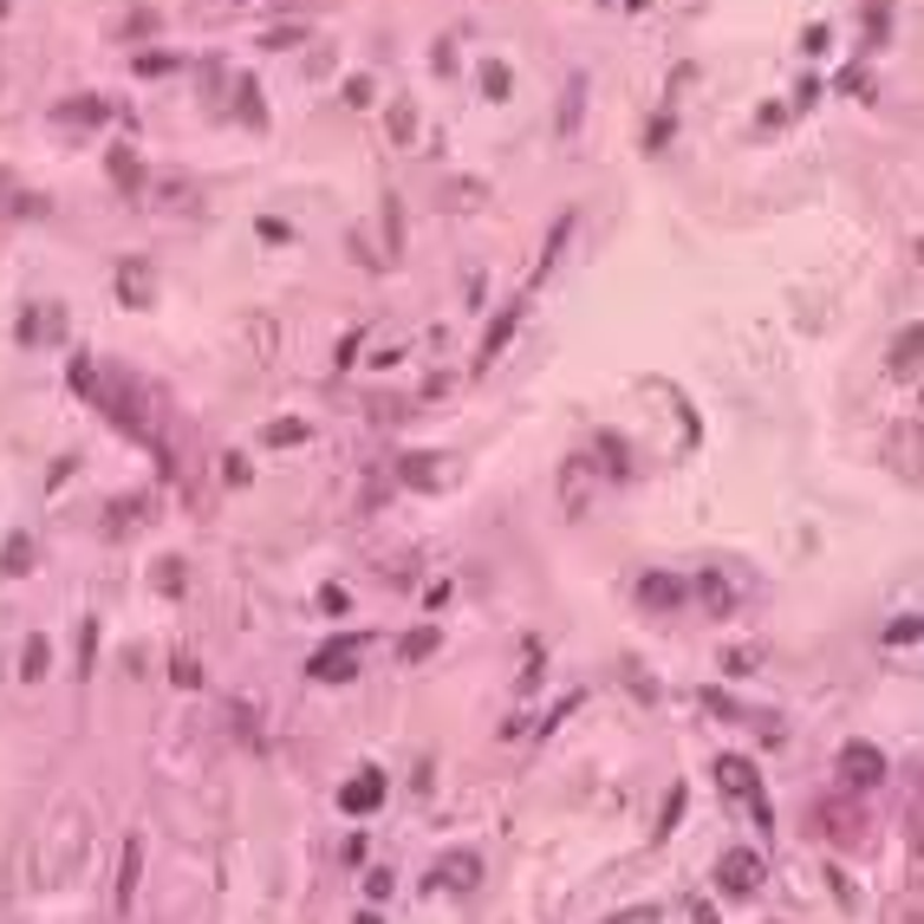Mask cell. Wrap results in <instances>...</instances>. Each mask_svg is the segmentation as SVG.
I'll list each match as a JSON object with an SVG mask.
<instances>
[{
  "label": "cell",
  "instance_id": "cell-16",
  "mask_svg": "<svg viewBox=\"0 0 924 924\" xmlns=\"http://www.w3.org/2000/svg\"><path fill=\"white\" fill-rule=\"evenodd\" d=\"M397 482H404V489H436V482H443V456H430V450H410V456L397 463Z\"/></svg>",
  "mask_w": 924,
  "mask_h": 924
},
{
  "label": "cell",
  "instance_id": "cell-34",
  "mask_svg": "<svg viewBox=\"0 0 924 924\" xmlns=\"http://www.w3.org/2000/svg\"><path fill=\"white\" fill-rule=\"evenodd\" d=\"M371 98H378V85H371L365 72H352V78H345V104H352V111H365Z\"/></svg>",
  "mask_w": 924,
  "mask_h": 924
},
{
  "label": "cell",
  "instance_id": "cell-24",
  "mask_svg": "<svg viewBox=\"0 0 924 924\" xmlns=\"http://www.w3.org/2000/svg\"><path fill=\"white\" fill-rule=\"evenodd\" d=\"M580 104H586V72H573L567 91H560V130H567V137L580 130Z\"/></svg>",
  "mask_w": 924,
  "mask_h": 924
},
{
  "label": "cell",
  "instance_id": "cell-2",
  "mask_svg": "<svg viewBox=\"0 0 924 924\" xmlns=\"http://www.w3.org/2000/svg\"><path fill=\"white\" fill-rule=\"evenodd\" d=\"M762 886H769V860H762V853L730 847V853L717 860V893H723V899H756Z\"/></svg>",
  "mask_w": 924,
  "mask_h": 924
},
{
  "label": "cell",
  "instance_id": "cell-3",
  "mask_svg": "<svg viewBox=\"0 0 924 924\" xmlns=\"http://www.w3.org/2000/svg\"><path fill=\"white\" fill-rule=\"evenodd\" d=\"M593 489H599V463L580 450V456H567L560 463V515L567 521H586L593 515Z\"/></svg>",
  "mask_w": 924,
  "mask_h": 924
},
{
  "label": "cell",
  "instance_id": "cell-30",
  "mask_svg": "<svg viewBox=\"0 0 924 924\" xmlns=\"http://www.w3.org/2000/svg\"><path fill=\"white\" fill-rule=\"evenodd\" d=\"M684 801H691V788H671V795H664V814H658L651 840H671V834H678V821H684Z\"/></svg>",
  "mask_w": 924,
  "mask_h": 924
},
{
  "label": "cell",
  "instance_id": "cell-11",
  "mask_svg": "<svg viewBox=\"0 0 924 924\" xmlns=\"http://www.w3.org/2000/svg\"><path fill=\"white\" fill-rule=\"evenodd\" d=\"M104 117H111V104H104L98 91H78V98L52 104V124H59V130H91V124H104Z\"/></svg>",
  "mask_w": 924,
  "mask_h": 924
},
{
  "label": "cell",
  "instance_id": "cell-5",
  "mask_svg": "<svg viewBox=\"0 0 924 924\" xmlns=\"http://www.w3.org/2000/svg\"><path fill=\"white\" fill-rule=\"evenodd\" d=\"M430 886H443V893H476V886H482V853H469V847H450V853H436V866H430Z\"/></svg>",
  "mask_w": 924,
  "mask_h": 924
},
{
  "label": "cell",
  "instance_id": "cell-47",
  "mask_svg": "<svg viewBox=\"0 0 924 924\" xmlns=\"http://www.w3.org/2000/svg\"><path fill=\"white\" fill-rule=\"evenodd\" d=\"M886 638H893V645H912V638H919V619H912V612H906V619H899V625H893V632H886Z\"/></svg>",
  "mask_w": 924,
  "mask_h": 924
},
{
  "label": "cell",
  "instance_id": "cell-10",
  "mask_svg": "<svg viewBox=\"0 0 924 924\" xmlns=\"http://www.w3.org/2000/svg\"><path fill=\"white\" fill-rule=\"evenodd\" d=\"M137 879H143V834H130L124 853H117V886H111V906H117V912L137 906Z\"/></svg>",
  "mask_w": 924,
  "mask_h": 924
},
{
  "label": "cell",
  "instance_id": "cell-49",
  "mask_svg": "<svg viewBox=\"0 0 924 924\" xmlns=\"http://www.w3.org/2000/svg\"><path fill=\"white\" fill-rule=\"evenodd\" d=\"M352 924H384V919H378V912H358V919H352Z\"/></svg>",
  "mask_w": 924,
  "mask_h": 924
},
{
  "label": "cell",
  "instance_id": "cell-18",
  "mask_svg": "<svg viewBox=\"0 0 924 924\" xmlns=\"http://www.w3.org/2000/svg\"><path fill=\"white\" fill-rule=\"evenodd\" d=\"M821 821H827V840L834 847H860L866 840V814L860 808H821Z\"/></svg>",
  "mask_w": 924,
  "mask_h": 924
},
{
  "label": "cell",
  "instance_id": "cell-19",
  "mask_svg": "<svg viewBox=\"0 0 924 924\" xmlns=\"http://www.w3.org/2000/svg\"><path fill=\"white\" fill-rule=\"evenodd\" d=\"M235 111H241V124L267 130V104H261V78H254V72H241V78H235Z\"/></svg>",
  "mask_w": 924,
  "mask_h": 924
},
{
  "label": "cell",
  "instance_id": "cell-44",
  "mask_svg": "<svg viewBox=\"0 0 924 924\" xmlns=\"http://www.w3.org/2000/svg\"><path fill=\"white\" fill-rule=\"evenodd\" d=\"M893 924H919V893H906V899L893 906Z\"/></svg>",
  "mask_w": 924,
  "mask_h": 924
},
{
  "label": "cell",
  "instance_id": "cell-33",
  "mask_svg": "<svg viewBox=\"0 0 924 924\" xmlns=\"http://www.w3.org/2000/svg\"><path fill=\"white\" fill-rule=\"evenodd\" d=\"M130 65H137V72H143V78H163V72H176V65H182V59H176V52H137V59H130Z\"/></svg>",
  "mask_w": 924,
  "mask_h": 924
},
{
  "label": "cell",
  "instance_id": "cell-21",
  "mask_svg": "<svg viewBox=\"0 0 924 924\" xmlns=\"http://www.w3.org/2000/svg\"><path fill=\"white\" fill-rule=\"evenodd\" d=\"M482 202H489V182H476V176H450V182H443V208L469 215V208H482Z\"/></svg>",
  "mask_w": 924,
  "mask_h": 924
},
{
  "label": "cell",
  "instance_id": "cell-17",
  "mask_svg": "<svg viewBox=\"0 0 924 924\" xmlns=\"http://www.w3.org/2000/svg\"><path fill=\"white\" fill-rule=\"evenodd\" d=\"M717 788H723V795H749V801L762 795V782H756V769H749L743 756H717Z\"/></svg>",
  "mask_w": 924,
  "mask_h": 924
},
{
  "label": "cell",
  "instance_id": "cell-40",
  "mask_svg": "<svg viewBox=\"0 0 924 924\" xmlns=\"http://www.w3.org/2000/svg\"><path fill=\"white\" fill-rule=\"evenodd\" d=\"M664 912L658 906H625V912H612V919H599V924H658Z\"/></svg>",
  "mask_w": 924,
  "mask_h": 924
},
{
  "label": "cell",
  "instance_id": "cell-39",
  "mask_svg": "<svg viewBox=\"0 0 924 924\" xmlns=\"http://www.w3.org/2000/svg\"><path fill=\"white\" fill-rule=\"evenodd\" d=\"M182 560H156V593H182Z\"/></svg>",
  "mask_w": 924,
  "mask_h": 924
},
{
  "label": "cell",
  "instance_id": "cell-1",
  "mask_svg": "<svg viewBox=\"0 0 924 924\" xmlns=\"http://www.w3.org/2000/svg\"><path fill=\"white\" fill-rule=\"evenodd\" d=\"M85 853H91V808H85L78 795H65V801H52V814L39 821V847H33L39 886H65V879L85 866Z\"/></svg>",
  "mask_w": 924,
  "mask_h": 924
},
{
  "label": "cell",
  "instance_id": "cell-6",
  "mask_svg": "<svg viewBox=\"0 0 924 924\" xmlns=\"http://www.w3.org/2000/svg\"><path fill=\"white\" fill-rule=\"evenodd\" d=\"M358 651H365V638H339V645H326V651H313V678L319 684H352L358 678Z\"/></svg>",
  "mask_w": 924,
  "mask_h": 924
},
{
  "label": "cell",
  "instance_id": "cell-50",
  "mask_svg": "<svg viewBox=\"0 0 924 924\" xmlns=\"http://www.w3.org/2000/svg\"><path fill=\"white\" fill-rule=\"evenodd\" d=\"M235 7H241V0H235Z\"/></svg>",
  "mask_w": 924,
  "mask_h": 924
},
{
  "label": "cell",
  "instance_id": "cell-48",
  "mask_svg": "<svg viewBox=\"0 0 924 924\" xmlns=\"http://www.w3.org/2000/svg\"><path fill=\"white\" fill-rule=\"evenodd\" d=\"M319 606H326V612H345L352 599H345V586H326V593H319Z\"/></svg>",
  "mask_w": 924,
  "mask_h": 924
},
{
  "label": "cell",
  "instance_id": "cell-38",
  "mask_svg": "<svg viewBox=\"0 0 924 924\" xmlns=\"http://www.w3.org/2000/svg\"><path fill=\"white\" fill-rule=\"evenodd\" d=\"M130 521H143V495H130V502H111V534H117V528H130Z\"/></svg>",
  "mask_w": 924,
  "mask_h": 924
},
{
  "label": "cell",
  "instance_id": "cell-43",
  "mask_svg": "<svg viewBox=\"0 0 924 924\" xmlns=\"http://www.w3.org/2000/svg\"><path fill=\"white\" fill-rule=\"evenodd\" d=\"M840 91H847V98H853V91H860V98H866V91H873V78H866V72H853V65H847V72H840Z\"/></svg>",
  "mask_w": 924,
  "mask_h": 924
},
{
  "label": "cell",
  "instance_id": "cell-45",
  "mask_svg": "<svg viewBox=\"0 0 924 924\" xmlns=\"http://www.w3.org/2000/svg\"><path fill=\"white\" fill-rule=\"evenodd\" d=\"M664 143H671V117H658V124L645 130V150H664Z\"/></svg>",
  "mask_w": 924,
  "mask_h": 924
},
{
  "label": "cell",
  "instance_id": "cell-7",
  "mask_svg": "<svg viewBox=\"0 0 924 924\" xmlns=\"http://www.w3.org/2000/svg\"><path fill=\"white\" fill-rule=\"evenodd\" d=\"M840 782H847V788H879V782H886V756H879L873 743H847V749H840Z\"/></svg>",
  "mask_w": 924,
  "mask_h": 924
},
{
  "label": "cell",
  "instance_id": "cell-35",
  "mask_svg": "<svg viewBox=\"0 0 924 924\" xmlns=\"http://www.w3.org/2000/svg\"><path fill=\"white\" fill-rule=\"evenodd\" d=\"M599 456H606V469H612V476H632V463H625V443H619L612 430L599 436Z\"/></svg>",
  "mask_w": 924,
  "mask_h": 924
},
{
  "label": "cell",
  "instance_id": "cell-12",
  "mask_svg": "<svg viewBox=\"0 0 924 924\" xmlns=\"http://www.w3.org/2000/svg\"><path fill=\"white\" fill-rule=\"evenodd\" d=\"M339 808H345L352 821H365L371 808H384V775H378V769H365V775H352V782L339 788Z\"/></svg>",
  "mask_w": 924,
  "mask_h": 924
},
{
  "label": "cell",
  "instance_id": "cell-46",
  "mask_svg": "<svg viewBox=\"0 0 924 924\" xmlns=\"http://www.w3.org/2000/svg\"><path fill=\"white\" fill-rule=\"evenodd\" d=\"M287 235H293V228H287L280 215H261V241H287Z\"/></svg>",
  "mask_w": 924,
  "mask_h": 924
},
{
  "label": "cell",
  "instance_id": "cell-26",
  "mask_svg": "<svg viewBox=\"0 0 924 924\" xmlns=\"http://www.w3.org/2000/svg\"><path fill=\"white\" fill-rule=\"evenodd\" d=\"M508 91H515V72H508L502 59H482V98H489V104H502Z\"/></svg>",
  "mask_w": 924,
  "mask_h": 924
},
{
  "label": "cell",
  "instance_id": "cell-23",
  "mask_svg": "<svg viewBox=\"0 0 924 924\" xmlns=\"http://www.w3.org/2000/svg\"><path fill=\"white\" fill-rule=\"evenodd\" d=\"M306 436H313V430H306L300 417H274V423L261 430V443H267V450H300Z\"/></svg>",
  "mask_w": 924,
  "mask_h": 924
},
{
  "label": "cell",
  "instance_id": "cell-37",
  "mask_svg": "<svg viewBox=\"0 0 924 924\" xmlns=\"http://www.w3.org/2000/svg\"><path fill=\"white\" fill-rule=\"evenodd\" d=\"M899 469H906V482H919V423H912L906 443H899Z\"/></svg>",
  "mask_w": 924,
  "mask_h": 924
},
{
  "label": "cell",
  "instance_id": "cell-25",
  "mask_svg": "<svg viewBox=\"0 0 924 924\" xmlns=\"http://www.w3.org/2000/svg\"><path fill=\"white\" fill-rule=\"evenodd\" d=\"M391 143H397V150L417 143V104H410V98H391Z\"/></svg>",
  "mask_w": 924,
  "mask_h": 924
},
{
  "label": "cell",
  "instance_id": "cell-13",
  "mask_svg": "<svg viewBox=\"0 0 924 924\" xmlns=\"http://www.w3.org/2000/svg\"><path fill=\"white\" fill-rule=\"evenodd\" d=\"M117 300H124V306H137V313L156 300V274H150V261H124V267H117Z\"/></svg>",
  "mask_w": 924,
  "mask_h": 924
},
{
  "label": "cell",
  "instance_id": "cell-41",
  "mask_svg": "<svg viewBox=\"0 0 924 924\" xmlns=\"http://www.w3.org/2000/svg\"><path fill=\"white\" fill-rule=\"evenodd\" d=\"M430 65L450 78V72H456V39H436V46H430Z\"/></svg>",
  "mask_w": 924,
  "mask_h": 924
},
{
  "label": "cell",
  "instance_id": "cell-31",
  "mask_svg": "<svg viewBox=\"0 0 924 924\" xmlns=\"http://www.w3.org/2000/svg\"><path fill=\"white\" fill-rule=\"evenodd\" d=\"M567 235H573V215H560V221H554V235H547V248H541V267H534V280H547V274H554V254L567 248Z\"/></svg>",
  "mask_w": 924,
  "mask_h": 924
},
{
  "label": "cell",
  "instance_id": "cell-14",
  "mask_svg": "<svg viewBox=\"0 0 924 924\" xmlns=\"http://www.w3.org/2000/svg\"><path fill=\"white\" fill-rule=\"evenodd\" d=\"M59 326H65V313H59L52 300H39V306H26V313H20V345H52V339H59Z\"/></svg>",
  "mask_w": 924,
  "mask_h": 924
},
{
  "label": "cell",
  "instance_id": "cell-32",
  "mask_svg": "<svg viewBox=\"0 0 924 924\" xmlns=\"http://www.w3.org/2000/svg\"><path fill=\"white\" fill-rule=\"evenodd\" d=\"M397 651H404V664H417V658H430V651H436V625H417V632H410V638H404Z\"/></svg>",
  "mask_w": 924,
  "mask_h": 924
},
{
  "label": "cell",
  "instance_id": "cell-20",
  "mask_svg": "<svg viewBox=\"0 0 924 924\" xmlns=\"http://www.w3.org/2000/svg\"><path fill=\"white\" fill-rule=\"evenodd\" d=\"M104 169H111V182H117L124 195H137V189L150 182V176H143V156H137V150H111V156H104Z\"/></svg>",
  "mask_w": 924,
  "mask_h": 924
},
{
  "label": "cell",
  "instance_id": "cell-4",
  "mask_svg": "<svg viewBox=\"0 0 924 924\" xmlns=\"http://www.w3.org/2000/svg\"><path fill=\"white\" fill-rule=\"evenodd\" d=\"M691 599L704 606V619H736V606H743V586H736V573H723V567H697V580H691Z\"/></svg>",
  "mask_w": 924,
  "mask_h": 924
},
{
  "label": "cell",
  "instance_id": "cell-42",
  "mask_svg": "<svg viewBox=\"0 0 924 924\" xmlns=\"http://www.w3.org/2000/svg\"><path fill=\"white\" fill-rule=\"evenodd\" d=\"M169 678H176L182 691H195V684H202V671H195V658H176V664H169Z\"/></svg>",
  "mask_w": 924,
  "mask_h": 924
},
{
  "label": "cell",
  "instance_id": "cell-15",
  "mask_svg": "<svg viewBox=\"0 0 924 924\" xmlns=\"http://www.w3.org/2000/svg\"><path fill=\"white\" fill-rule=\"evenodd\" d=\"M521 306H528V300H508V306H502V319H495V326L482 332V352H476V365H482V371H489V365L502 358V345L515 339V326H521Z\"/></svg>",
  "mask_w": 924,
  "mask_h": 924
},
{
  "label": "cell",
  "instance_id": "cell-36",
  "mask_svg": "<svg viewBox=\"0 0 924 924\" xmlns=\"http://www.w3.org/2000/svg\"><path fill=\"white\" fill-rule=\"evenodd\" d=\"M300 39H306V26H293V20H287V26H267V33H261V46H274V52H280V46H300Z\"/></svg>",
  "mask_w": 924,
  "mask_h": 924
},
{
  "label": "cell",
  "instance_id": "cell-8",
  "mask_svg": "<svg viewBox=\"0 0 924 924\" xmlns=\"http://www.w3.org/2000/svg\"><path fill=\"white\" fill-rule=\"evenodd\" d=\"M886 371H893L899 384H919V371H924V326H919V319H906V332L893 339V352H886Z\"/></svg>",
  "mask_w": 924,
  "mask_h": 924
},
{
  "label": "cell",
  "instance_id": "cell-27",
  "mask_svg": "<svg viewBox=\"0 0 924 924\" xmlns=\"http://www.w3.org/2000/svg\"><path fill=\"white\" fill-rule=\"evenodd\" d=\"M404 254V208H397V195H384V267Z\"/></svg>",
  "mask_w": 924,
  "mask_h": 924
},
{
  "label": "cell",
  "instance_id": "cell-28",
  "mask_svg": "<svg viewBox=\"0 0 924 924\" xmlns=\"http://www.w3.org/2000/svg\"><path fill=\"white\" fill-rule=\"evenodd\" d=\"M65 378H72V391H78L85 404H98V371H91V358H85V352H72V365H65Z\"/></svg>",
  "mask_w": 924,
  "mask_h": 924
},
{
  "label": "cell",
  "instance_id": "cell-29",
  "mask_svg": "<svg viewBox=\"0 0 924 924\" xmlns=\"http://www.w3.org/2000/svg\"><path fill=\"white\" fill-rule=\"evenodd\" d=\"M0 573H13V580L33 573V541H26V534H13V541L0 547Z\"/></svg>",
  "mask_w": 924,
  "mask_h": 924
},
{
  "label": "cell",
  "instance_id": "cell-9",
  "mask_svg": "<svg viewBox=\"0 0 924 924\" xmlns=\"http://www.w3.org/2000/svg\"><path fill=\"white\" fill-rule=\"evenodd\" d=\"M638 606H645V612H678V606H691V580H678V573H645V580H638Z\"/></svg>",
  "mask_w": 924,
  "mask_h": 924
},
{
  "label": "cell",
  "instance_id": "cell-22",
  "mask_svg": "<svg viewBox=\"0 0 924 924\" xmlns=\"http://www.w3.org/2000/svg\"><path fill=\"white\" fill-rule=\"evenodd\" d=\"M46 671H52V645H46V632H26V645H20V678L39 684Z\"/></svg>",
  "mask_w": 924,
  "mask_h": 924
}]
</instances>
